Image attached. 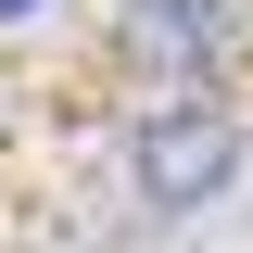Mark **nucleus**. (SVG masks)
Listing matches in <instances>:
<instances>
[{"label":"nucleus","instance_id":"nucleus-1","mask_svg":"<svg viewBox=\"0 0 253 253\" xmlns=\"http://www.w3.org/2000/svg\"><path fill=\"white\" fill-rule=\"evenodd\" d=\"M228 165H241V126H228L203 89H165L152 114H139V139H126V177H139V203H165V215L215 203Z\"/></svg>","mask_w":253,"mask_h":253},{"label":"nucleus","instance_id":"nucleus-2","mask_svg":"<svg viewBox=\"0 0 253 253\" xmlns=\"http://www.w3.org/2000/svg\"><path fill=\"white\" fill-rule=\"evenodd\" d=\"M228 38H241V0H126V63H139V76L203 89L228 63Z\"/></svg>","mask_w":253,"mask_h":253},{"label":"nucleus","instance_id":"nucleus-3","mask_svg":"<svg viewBox=\"0 0 253 253\" xmlns=\"http://www.w3.org/2000/svg\"><path fill=\"white\" fill-rule=\"evenodd\" d=\"M13 13H38V0H0V26H13Z\"/></svg>","mask_w":253,"mask_h":253}]
</instances>
